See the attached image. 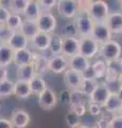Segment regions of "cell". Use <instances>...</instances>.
Returning a JSON list of instances; mask_svg holds the SVG:
<instances>
[{
    "label": "cell",
    "mask_w": 122,
    "mask_h": 128,
    "mask_svg": "<svg viewBox=\"0 0 122 128\" xmlns=\"http://www.w3.org/2000/svg\"><path fill=\"white\" fill-rule=\"evenodd\" d=\"M42 10L41 6H39L38 1H34V0H29V3L27 6L25 12H23L22 16L25 19H29V20H37L38 17L41 15Z\"/></svg>",
    "instance_id": "obj_18"
},
{
    "label": "cell",
    "mask_w": 122,
    "mask_h": 128,
    "mask_svg": "<svg viewBox=\"0 0 122 128\" xmlns=\"http://www.w3.org/2000/svg\"><path fill=\"white\" fill-rule=\"evenodd\" d=\"M112 35L113 33L108 29L106 22H94L91 38L96 40L100 45L112 41Z\"/></svg>",
    "instance_id": "obj_7"
},
{
    "label": "cell",
    "mask_w": 122,
    "mask_h": 128,
    "mask_svg": "<svg viewBox=\"0 0 122 128\" xmlns=\"http://www.w3.org/2000/svg\"><path fill=\"white\" fill-rule=\"evenodd\" d=\"M64 82L67 89L70 91H78L80 90L81 84L83 82V78H82V74L79 72L68 68L64 74Z\"/></svg>",
    "instance_id": "obj_9"
},
{
    "label": "cell",
    "mask_w": 122,
    "mask_h": 128,
    "mask_svg": "<svg viewBox=\"0 0 122 128\" xmlns=\"http://www.w3.org/2000/svg\"><path fill=\"white\" fill-rule=\"evenodd\" d=\"M57 100H58L57 95L51 89H49V88H47L38 96V105L44 110H52L56 106Z\"/></svg>",
    "instance_id": "obj_10"
},
{
    "label": "cell",
    "mask_w": 122,
    "mask_h": 128,
    "mask_svg": "<svg viewBox=\"0 0 122 128\" xmlns=\"http://www.w3.org/2000/svg\"><path fill=\"white\" fill-rule=\"evenodd\" d=\"M0 128H14L11 120L0 118Z\"/></svg>",
    "instance_id": "obj_45"
},
{
    "label": "cell",
    "mask_w": 122,
    "mask_h": 128,
    "mask_svg": "<svg viewBox=\"0 0 122 128\" xmlns=\"http://www.w3.org/2000/svg\"><path fill=\"white\" fill-rule=\"evenodd\" d=\"M38 3L41 8L42 12H49V10L57 6L56 0H39Z\"/></svg>",
    "instance_id": "obj_37"
},
{
    "label": "cell",
    "mask_w": 122,
    "mask_h": 128,
    "mask_svg": "<svg viewBox=\"0 0 122 128\" xmlns=\"http://www.w3.org/2000/svg\"><path fill=\"white\" fill-rule=\"evenodd\" d=\"M65 120H66L67 125H68L70 128H74V127H77L78 125L81 124V118L72 110H69L66 113Z\"/></svg>",
    "instance_id": "obj_34"
},
{
    "label": "cell",
    "mask_w": 122,
    "mask_h": 128,
    "mask_svg": "<svg viewBox=\"0 0 122 128\" xmlns=\"http://www.w3.org/2000/svg\"><path fill=\"white\" fill-rule=\"evenodd\" d=\"M91 128H98V127H97V126H93V127H91Z\"/></svg>",
    "instance_id": "obj_51"
},
{
    "label": "cell",
    "mask_w": 122,
    "mask_h": 128,
    "mask_svg": "<svg viewBox=\"0 0 122 128\" xmlns=\"http://www.w3.org/2000/svg\"><path fill=\"white\" fill-rule=\"evenodd\" d=\"M23 19L25 18H22L21 15L11 13L10 17H9V19H7L5 25L13 31H19V29H20V27H21L22 22H23Z\"/></svg>",
    "instance_id": "obj_31"
},
{
    "label": "cell",
    "mask_w": 122,
    "mask_h": 128,
    "mask_svg": "<svg viewBox=\"0 0 122 128\" xmlns=\"http://www.w3.org/2000/svg\"><path fill=\"white\" fill-rule=\"evenodd\" d=\"M62 36L63 38H78V30L76 27L74 22L66 24V25L62 28Z\"/></svg>",
    "instance_id": "obj_33"
},
{
    "label": "cell",
    "mask_w": 122,
    "mask_h": 128,
    "mask_svg": "<svg viewBox=\"0 0 122 128\" xmlns=\"http://www.w3.org/2000/svg\"><path fill=\"white\" fill-rule=\"evenodd\" d=\"M69 68V60L63 54L51 57L49 59L48 70L54 74H65Z\"/></svg>",
    "instance_id": "obj_12"
},
{
    "label": "cell",
    "mask_w": 122,
    "mask_h": 128,
    "mask_svg": "<svg viewBox=\"0 0 122 128\" xmlns=\"http://www.w3.org/2000/svg\"><path fill=\"white\" fill-rule=\"evenodd\" d=\"M74 128H89V127H88L87 125H85V124H82V123H81L80 125H78L77 127H74Z\"/></svg>",
    "instance_id": "obj_47"
},
{
    "label": "cell",
    "mask_w": 122,
    "mask_h": 128,
    "mask_svg": "<svg viewBox=\"0 0 122 128\" xmlns=\"http://www.w3.org/2000/svg\"><path fill=\"white\" fill-rule=\"evenodd\" d=\"M101 109H102V106L98 105V104H94V102H88V105H87V111L89 112L92 116H97L101 113Z\"/></svg>",
    "instance_id": "obj_39"
},
{
    "label": "cell",
    "mask_w": 122,
    "mask_h": 128,
    "mask_svg": "<svg viewBox=\"0 0 122 128\" xmlns=\"http://www.w3.org/2000/svg\"><path fill=\"white\" fill-rule=\"evenodd\" d=\"M91 64L94 70V73H96L97 80L106 77V74H107V64H106L104 60H96Z\"/></svg>",
    "instance_id": "obj_28"
},
{
    "label": "cell",
    "mask_w": 122,
    "mask_h": 128,
    "mask_svg": "<svg viewBox=\"0 0 122 128\" xmlns=\"http://www.w3.org/2000/svg\"><path fill=\"white\" fill-rule=\"evenodd\" d=\"M29 44H30V40L25 36L20 31H15L14 34L12 35L11 40L7 43L12 49L14 51L16 50H21V49H26V48L29 47Z\"/></svg>",
    "instance_id": "obj_16"
},
{
    "label": "cell",
    "mask_w": 122,
    "mask_h": 128,
    "mask_svg": "<svg viewBox=\"0 0 122 128\" xmlns=\"http://www.w3.org/2000/svg\"><path fill=\"white\" fill-rule=\"evenodd\" d=\"M120 8H121V13H122V1L120 2Z\"/></svg>",
    "instance_id": "obj_50"
},
{
    "label": "cell",
    "mask_w": 122,
    "mask_h": 128,
    "mask_svg": "<svg viewBox=\"0 0 122 128\" xmlns=\"http://www.w3.org/2000/svg\"><path fill=\"white\" fill-rule=\"evenodd\" d=\"M68 60H69V68L77 70L79 73H83L90 64H91L87 58H85L84 56H82V54H77Z\"/></svg>",
    "instance_id": "obj_20"
},
{
    "label": "cell",
    "mask_w": 122,
    "mask_h": 128,
    "mask_svg": "<svg viewBox=\"0 0 122 128\" xmlns=\"http://www.w3.org/2000/svg\"><path fill=\"white\" fill-rule=\"evenodd\" d=\"M7 80V67L0 66V81Z\"/></svg>",
    "instance_id": "obj_46"
},
{
    "label": "cell",
    "mask_w": 122,
    "mask_h": 128,
    "mask_svg": "<svg viewBox=\"0 0 122 128\" xmlns=\"http://www.w3.org/2000/svg\"><path fill=\"white\" fill-rule=\"evenodd\" d=\"M0 8H1V0H0Z\"/></svg>",
    "instance_id": "obj_52"
},
{
    "label": "cell",
    "mask_w": 122,
    "mask_h": 128,
    "mask_svg": "<svg viewBox=\"0 0 122 128\" xmlns=\"http://www.w3.org/2000/svg\"><path fill=\"white\" fill-rule=\"evenodd\" d=\"M70 95H71V92L69 91H62L60 93V100L63 104H66V105H70Z\"/></svg>",
    "instance_id": "obj_43"
},
{
    "label": "cell",
    "mask_w": 122,
    "mask_h": 128,
    "mask_svg": "<svg viewBox=\"0 0 122 128\" xmlns=\"http://www.w3.org/2000/svg\"><path fill=\"white\" fill-rule=\"evenodd\" d=\"M14 95L19 99H27L32 95L30 88V83L27 81H20L17 80L15 81V89H14Z\"/></svg>",
    "instance_id": "obj_22"
},
{
    "label": "cell",
    "mask_w": 122,
    "mask_h": 128,
    "mask_svg": "<svg viewBox=\"0 0 122 128\" xmlns=\"http://www.w3.org/2000/svg\"><path fill=\"white\" fill-rule=\"evenodd\" d=\"M119 84H120V90H122V75L119 77Z\"/></svg>",
    "instance_id": "obj_48"
},
{
    "label": "cell",
    "mask_w": 122,
    "mask_h": 128,
    "mask_svg": "<svg viewBox=\"0 0 122 128\" xmlns=\"http://www.w3.org/2000/svg\"><path fill=\"white\" fill-rule=\"evenodd\" d=\"M32 64L34 65L36 75L41 76L42 74H45L49 70H48L49 59L47 58L45 54H38V52H33Z\"/></svg>",
    "instance_id": "obj_17"
},
{
    "label": "cell",
    "mask_w": 122,
    "mask_h": 128,
    "mask_svg": "<svg viewBox=\"0 0 122 128\" xmlns=\"http://www.w3.org/2000/svg\"><path fill=\"white\" fill-rule=\"evenodd\" d=\"M62 54L67 59H70L77 54H80V38H64L63 40Z\"/></svg>",
    "instance_id": "obj_11"
},
{
    "label": "cell",
    "mask_w": 122,
    "mask_h": 128,
    "mask_svg": "<svg viewBox=\"0 0 122 128\" xmlns=\"http://www.w3.org/2000/svg\"><path fill=\"white\" fill-rule=\"evenodd\" d=\"M98 84H99L98 80H83V82H82V84H81V88H80V91L85 96L90 97L91 94L94 92V90L97 89Z\"/></svg>",
    "instance_id": "obj_30"
},
{
    "label": "cell",
    "mask_w": 122,
    "mask_h": 128,
    "mask_svg": "<svg viewBox=\"0 0 122 128\" xmlns=\"http://www.w3.org/2000/svg\"><path fill=\"white\" fill-rule=\"evenodd\" d=\"M98 54H100V44L96 40L91 36L80 38V54L90 60Z\"/></svg>",
    "instance_id": "obj_4"
},
{
    "label": "cell",
    "mask_w": 122,
    "mask_h": 128,
    "mask_svg": "<svg viewBox=\"0 0 122 128\" xmlns=\"http://www.w3.org/2000/svg\"><path fill=\"white\" fill-rule=\"evenodd\" d=\"M63 40L64 38L60 34H52L51 38V43L49 47V51L52 54V57L55 56H61L63 52Z\"/></svg>",
    "instance_id": "obj_27"
},
{
    "label": "cell",
    "mask_w": 122,
    "mask_h": 128,
    "mask_svg": "<svg viewBox=\"0 0 122 128\" xmlns=\"http://www.w3.org/2000/svg\"><path fill=\"white\" fill-rule=\"evenodd\" d=\"M51 34H47V33H38L33 36L30 40V45L32 46L34 49H36L37 51H45V50H49L50 47V43H51Z\"/></svg>",
    "instance_id": "obj_13"
},
{
    "label": "cell",
    "mask_w": 122,
    "mask_h": 128,
    "mask_svg": "<svg viewBox=\"0 0 122 128\" xmlns=\"http://www.w3.org/2000/svg\"><path fill=\"white\" fill-rule=\"evenodd\" d=\"M15 82L11 80H4L0 81V97H9L11 95H14Z\"/></svg>",
    "instance_id": "obj_29"
},
{
    "label": "cell",
    "mask_w": 122,
    "mask_h": 128,
    "mask_svg": "<svg viewBox=\"0 0 122 128\" xmlns=\"http://www.w3.org/2000/svg\"><path fill=\"white\" fill-rule=\"evenodd\" d=\"M29 83H30L32 95H35V96H37V97L48 88L46 84L45 79L42 78V76H39V75H35L34 77L30 80Z\"/></svg>",
    "instance_id": "obj_24"
},
{
    "label": "cell",
    "mask_w": 122,
    "mask_h": 128,
    "mask_svg": "<svg viewBox=\"0 0 122 128\" xmlns=\"http://www.w3.org/2000/svg\"><path fill=\"white\" fill-rule=\"evenodd\" d=\"M15 51L7 44H0V66L7 67L14 62Z\"/></svg>",
    "instance_id": "obj_21"
},
{
    "label": "cell",
    "mask_w": 122,
    "mask_h": 128,
    "mask_svg": "<svg viewBox=\"0 0 122 128\" xmlns=\"http://www.w3.org/2000/svg\"><path fill=\"white\" fill-rule=\"evenodd\" d=\"M109 123H111V118H106L105 116H101L96 124L98 128H109Z\"/></svg>",
    "instance_id": "obj_44"
},
{
    "label": "cell",
    "mask_w": 122,
    "mask_h": 128,
    "mask_svg": "<svg viewBox=\"0 0 122 128\" xmlns=\"http://www.w3.org/2000/svg\"><path fill=\"white\" fill-rule=\"evenodd\" d=\"M109 128H122V116L121 115H115L111 118Z\"/></svg>",
    "instance_id": "obj_42"
},
{
    "label": "cell",
    "mask_w": 122,
    "mask_h": 128,
    "mask_svg": "<svg viewBox=\"0 0 122 128\" xmlns=\"http://www.w3.org/2000/svg\"><path fill=\"white\" fill-rule=\"evenodd\" d=\"M122 47L117 41H109L105 44L100 45V54L105 60V62H111L121 58Z\"/></svg>",
    "instance_id": "obj_2"
},
{
    "label": "cell",
    "mask_w": 122,
    "mask_h": 128,
    "mask_svg": "<svg viewBox=\"0 0 122 128\" xmlns=\"http://www.w3.org/2000/svg\"><path fill=\"white\" fill-rule=\"evenodd\" d=\"M19 31L27 36L29 40H31L33 36H35L38 33V27L36 20H29V19H23V22L20 27Z\"/></svg>",
    "instance_id": "obj_26"
},
{
    "label": "cell",
    "mask_w": 122,
    "mask_h": 128,
    "mask_svg": "<svg viewBox=\"0 0 122 128\" xmlns=\"http://www.w3.org/2000/svg\"><path fill=\"white\" fill-rule=\"evenodd\" d=\"M29 3V0H12L11 2V13L22 15L25 12L27 6Z\"/></svg>",
    "instance_id": "obj_32"
},
{
    "label": "cell",
    "mask_w": 122,
    "mask_h": 128,
    "mask_svg": "<svg viewBox=\"0 0 122 128\" xmlns=\"http://www.w3.org/2000/svg\"><path fill=\"white\" fill-rule=\"evenodd\" d=\"M82 74V78L83 80H97L96 78V73H94V70L92 67V64H90V65L86 68Z\"/></svg>",
    "instance_id": "obj_38"
},
{
    "label": "cell",
    "mask_w": 122,
    "mask_h": 128,
    "mask_svg": "<svg viewBox=\"0 0 122 128\" xmlns=\"http://www.w3.org/2000/svg\"><path fill=\"white\" fill-rule=\"evenodd\" d=\"M35 75H36V73H35V68H34L33 64H27V65H22V66L17 67V74H16L17 80L30 82V80L32 79Z\"/></svg>",
    "instance_id": "obj_23"
},
{
    "label": "cell",
    "mask_w": 122,
    "mask_h": 128,
    "mask_svg": "<svg viewBox=\"0 0 122 128\" xmlns=\"http://www.w3.org/2000/svg\"><path fill=\"white\" fill-rule=\"evenodd\" d=\"M70 110L74 111L79 116L82 118V116H84V114L87 112V106L83 102V104H80V105H77L74 107H70Z\"/></svg>",
    "instance_id": "obj_40"
},
{
    "label": "cell",
    "mask_w": 122,
    "mask_h": 128,
    "mask_svg": "<svg viewBox=\"0 0 122 128\" xmlns=\"http://www.w3.org/2000/svg\"><path fill=\"white\" fill-rule=\"evenodd\" d=\"M37 22V27H38V31L41 33H47V34H51L56 29L57 26V22L56 18L52 13L50 12H42L41 15L38 17L36 20Z\"/></svg>",
    "instance_id": "obj_5"
},
{
    "label": "cell",
    "mask_w": 122,
    "mask_h": 128,
    "mask_svg": "<svg viewBox=\"0 0 122 128\" xmlns=\"http://www.w3.org/2000/svg\"><path fill=\"white\" fill-rule=\"evenodd\" d=\"M111 95H112V93H111V91H109L108 86H106V83L105 82L99 83L97 89L94 90V92L89 97V102L98 104V105L104 107V105L106 104V102L108 100Z\"/></svg>",
    "instance_id": "obj_8"
},
{
    "label": "cell",
    "mask_w": 122,
    "mask_h": 128,
    "mask_svg": "<svg viewBox=\"0 0 122 128\" xmlns=\"http://www.w3.org/2000/svg\"><path fill=\"white\" fill-rule=\"evenodd\" d=\"M11 122L14 128H26L31 122L30 114L26 110H15L11 115Z\"/></svg>",
    "instance_id": "obj_14"
},
{
    "label": "cell",
    "mask_w": 122,
    "mask_h": 128,
    "mask_svg": "<svg viewBox=\"0 0 122 128\" xmlns=\"http://www.w3.org/2000/svg\"><path fill=\"white\" fill-rule=\"evenodd\" d=\"M121 107H122V99L119 97V95L115 93V94H112L109 96L108 100L106 102V104L104 105V109L106 110V112H108V113H113V114L118 113L119 114Z\"/></svg>",
    "instance_id": "obj_25"
},
{
    "label": "cell",
    "mask_w": 122,
    "mask_h": 128,
    "mask_svg": "<svg viewBox=\"0 0 122 128\" xmlns=\"http://www.w3.org/2000/svg\"><path fill=\"white\" fill-rule=\"evenodd\" d=\"M109 13L111 12H109L107 2L103 0H96L91 2V6L88 11V16L92 19L93 22H105Z\"/></svg>",
    "instance_id": "obj_1"
},
{
    "label": "cell",
    "mask_w": 122,
    "mask_h": 128,
    "mask_svg": "<svg viewBox=\"0 0 122 128\" xmlns=\"http://www.w3.org/2000/svg\"><path fill=\"white\" fill-rule=\"evenodd\" d=\"M11 15V11L1 6L0 8V25H5Z\"/></svg>",
    "instance_id": "obj_41"
},
{
    "label": "cell",
    "mask_w": 122,
    "mask_h": 128,
    "mask_svg": "<svg viewBox=\"0 0 122 128\" xmlns=\"http://www.w3.org/2000/svg\"><path fill=\"white\" fill-rule=\"evenodd\" d=\"M105 22L113 34L122 33V13L121 12L109 13Z\"/></svg>",
    "instance_id": "obj_15"
},
{
    "label": "cell",
    "mask_w": 122,
    "mask_h": 128,
    "mask_svg": "<svg viewBox=\"0 0 122 128\" xmlns=\"http://www.w3.org/2000/svg\"><path fill=\"white\" fill-rule=\"evenodd\" d=\"M119 115H121V116H122V107H121V109H120V112H119Z\"/></svg>",
    "instance_id": "obj_49"
},
{
    "label": "cell",
    "mask_w": 122,
    "mask_h": 128,
    "mask_svg": "<svg viewBox=\"0 0 122 128\" xmlns=\"http://www.w3.org/2000/svg\"><path fill=\"white\" fill-rule=\"evenodd\" d=\"M12 29H10L6 25H0V44H7L11 40L12 35L14 34Z\"/></svg>",
    "instance_id": "obj_35"
},
{
    "label": "cell",
    "mask_w": 122,
    "mask_h": 128,
    "mask_svg": "<svg viewBox=\"0 0 122 128\" xmlns=\"http://www.w3.org/2000/svg\"><path fill=\"white\" fill-rule=\"evenodd\" d=\"M32 60H33V52L29 48H26V49L15 51L13 63L18 67V66L27 65V64H32Z\"/></svg>",
    "instance_id": "obj_19"
},
{
    "label": "cell",
    "mask_w": 122,
    "mask_h": 128,
    "mask_svg": "<svg viewBox=\"0 0 122 128\" xmlns=\"http://www.w3.org/2000/svg\"><path fill=\"white\" fill-rule=\"evenodd\" d=\"M71 92V95H70V107H74L77 105H80V104H83V97L84 94L82 93L80 90L78 91H70Z\"/></svg>",
    "instance_id": "obj_36"
},
{
    "label": "cell",
    "mask_w": 122,
    "mask_h": 128,
    "mask_svg": "<svg viewBox=\"0 0 122 128\" xmlns=\"http://www.w3.org/2000/svg\"><path fill=\"white\" fill-rule=\"evenodd\" d=\"M56 9L60 15L65 18H76L79 14V4L74 0H60Z\"/></svg>",
    "instance_id": "obj_6"
},
{
    "label": "cell",
    "mask_w": 122,
    "mask_h": 128,
    "mask_svg": "<svg viewBox=\"0 0 122 128\" xmlns=\"http://www.w3.org/2000/svg\"><path fill=\"white\" fill-rule=\"evenodd\" d=\"M74 24H76L78 34L80 38L91 36L94 22L88 16V14H78L77 17L74 18Z\"/></svg>",
    "instance_id": "obj_3"
}]
</instances>
